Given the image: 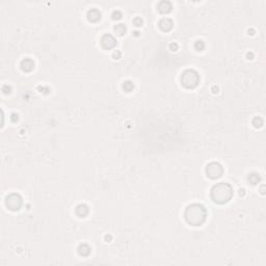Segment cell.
Returning <instances> with one entry per match:
<instances>
[{"instance_id": "16", "label": "cell", "mask_w": 266, "mask_h": 266, "mask_svg": "<svg viewBox=\"0 0 266 266\" xmlns=\"http://www.w3.org/2000/svg\"><path fill=\"white\" fill-rule=\"evenodd\" d=\"M253 125L255 128L262 127V125H263V120H262L260 117H256L255 119L253 120Z\"/></svg>"}, {"instance_id": "8", "label": "cell", "mask_w": 266, "mask_h": 266, "mask_svg": "<svg viewBox=\"0 0 266 266\" xmlns=\"http://www.w3.org/2000/svg\"><path fill=\"white\" fill-rule=\"evenodd\" d=\"M21 69L24 72H31L35 68V61L30 58H25L21 61Z\"/></svg>"}, {"instance_id": "22", "label": "cell", "mask_w": 266, "mask_h": 266, "mask_svg": "<svg viewBox=\"0 0 266 266\" xmlns=\"http://www.w3.org/2000/svg\"><path fill=\"white\" fill-rule=\"evenodd\" d=\"M171 49H172V51H177L178 50V45L177 44H171Z\"/></svg>"}, {"instance_id": "17", "label": "cell", "mask_w": 266, "mask_h": 266, "mask_svg": "<svg viewBox=\"0 0 266 266\" xmlns=\"http://www.w3.org/2000/svg\"><path fill=\"white\" fill-rule=\"evenodd\" d=\"M195 50H198V51H202V50L205 48V44H204L203 41H201V40H200V41L195 42Z\"/></svg>"}, {"instance_id": "4", "label": "cell", "mask_w": 266, "mask_h": 266, "mask_svg": "<svg viewBox=\"0 0 266 266\" xmlns=\"http://www.w3.org/2000/svg\"><path fill=\"white\" fill-rule=\"evenodd\" d=\"M22 204H23V200L21 195L18 193H12L5 200V205L12 211H18L22 207Z\"/></svg>"}, {"instance_id": "13", "label": "cell", "mask_w": 266, "mask_h": 266, "mask_svg": "<svg viewBox=\"0 0 266 266\" xmlns=\"http://www.w3.org/2000/svg\"><path fill=\"white\" fill-rule=\"evenodd\" d=\"M126 26L124 24H118V25L115 26V31L118 33L119 35H124L126 33Z\"/></svg>"}, {"instance_id": "15", "label": "cell", "mask_w": 266, "mask_h": 266, "mask_svg": "<svg viewBox=\"0 0 266 266\" xmlns=\"http://www.w3.org/2000/svg\"><path fill=\"white\" fill-rule=\"evenodd\" d=\"M133 89H134V84L131 81H125L123 83V89L126 93H130V92L133 91Z\"/></svg>"}, {"instance_id": "14", "label": "cell", "mask_w": 266, "mask_h": 266, "mask_svg": "<svg viewBox=\"0 0 266 266\" xmlns=\"http://www.w3.org/2000/svg\"><path fill=\"white\" fill-rule=\"evenodd\" d=\"M260 180H261L260 176L258 175V174H256V173H253V174H251V175L249 176V181L251 182L252 184H254V185L259 183Z\"/></svg>"}, {"instance_id": "1", "label": "cell", "mask_w": 266, "mask_h": 266, "mask_svg": "<svg viewBox=\"0 0 266 266\" xmlns=\"http://www.w3.org/2000/svg\"><path fill=\"white\" fill-rule=\"evenodd\" d=\"M186 221L191 226H201L206 221L207 211L201 204H191L186 208L184 213Z\"/></svg>"}, {"instance_id": "26", "label": "cell", "mask_w": 266, "mask_h": 266, "mask_svg": "<svg viewBox=\"0 0 266 266\" xmlns=\"http://www.w3.org/2000/svg\"><path fill=\"white\" fill-rule=\"evenodd\" d=\"M247 57H253V54H252V53H249V54H247Z\"/></svg>"}, {"instance_id": "18", "label": "cell", "mask_w": 266, "mask_h": 266, "mask_svg": "<svg viewBox=\"0 0 266 266\" xmlns=\"http://www.w3.org/2000/svg\"><path fill=\"white\" fill-rule=\"evenodd\" d=\"M122 18V13L119 11H115L112 13V19L113 20H120Z\"/></svg>"}, {"instance_id": "12", "label": "cell", "mask_w": 266, "mask_h": 266, "mask_svg": "<svg viewBox=\"0 0 266 266\" xmlns=\"http://www.w3.org/2000/svg\"><path fill=\"white\" fill-rule=\"evenodd\" d=\"M78 253H79L80 256L87 257V256H89V254H91V247H89V244H85V243L80 244L79 247H78Z\"/></svg>"}, {"instance_id": "20", "label": "cell", "mask_w": 266, "mask_h": 266, "mask_svg": "<svg viewBox=\"0 0 266 266\" xmlns=\"http://www.w3.org/2000/svg\"><path fill=\"white\" fill-rule=\"evenodd\" d=\"M2 92L4 94H9L11 93V87L9 85H3L2 87Z\"/></svg>"}, {"instance_id": "6", "label": "cell", "mask_w": 266, "mask_h": 266, "mask_svg": "<svg viewBox=\"0 0 266 266\" xmlns=\"http://www.w3.org/2000/svg\"><path fill=\"white\" fill-rule=\"evenodd\" d=\"M101 45L104 49L106 50H109V49H112L117 46V41L115 39L112 37L111 35H104L101 39Z\"/></svg>"}, {"instance_id": "3", "label": "cell", "mask_w": 266, "mask_h": 266, "mask_svg": "<svg viewBox=\"0 0 266 266\" xmlns=\"http://www.w3.org/2000/svg\"><path fill=\"white\" fill-rule=\"evenodd\" d=\"M200 82V75L195 70H186L182 73L181 83L186 89H195Z\"/></svg>"}, {"instance_id": "2", "label": "cell", "mask_w": 266, "mask_h": 266, "mask_svg": "<svg viewBox=\"0 0 266 266\" xmlns=\"http://www.w3.org/2000/svg\"><path fill=\"white\" fill-rule=\"evenodd\" d=\"M233 188L228 183H217L211 189L212 200L217 204H226L233 197Z\"/></svg>"}, {"instance_id": "7", "label": "cell", "mask_w": 266, "mask_h": 266, "mask_svg": "<svg viewBox=\"0 0 266 266\" xmlns=\"http://www.w3.org/2000/svg\"><path fill=\"white\" fill-rule=\"evenodd\" d=\"M157 9L159 13L161 14H169L173 9V4L169 1H160L157 4Z\"/></svg>"}, {"instance_id": "21", "label": "cell", "mask_w": 266, "mask_h": 266, "mask_svg": "<svg viewBox=\"0 0 266 266\" xmlns=\"http://www.w3.org/2000/svg\"><path fill=\"white\" fill-rule=\"evenodd\" d=\"M120 57H121V52L115 51V53H113V58H115V59H119Z\"/></svg>"}, {"instance_id": "5", "label": "cell", "mask_w": 266, "mask_h": 266, "mask_svg": "<svg viewBox=\"0 0 266 266\" xmlns=\"http://www.w3.org/2000/svg\"><path fill=\"white\" fill-rule=\"evenodd\" d=\"M223 173V169L221 164H219L218 162H211L206 167V174L211 179H217V178L221 177Z\"/></svg>"}, {"instance_id": "9", "label": "cell", "mask_w": 266, "mask_h": 266, "mask_svg": "<svg viewBox=\"0 0 266 266\" xmlns=\"http://www.w3.org/2000/svg\"><path fill=\"white\" fill-rule=\"evenodd\" d=\"M87 19L92 23H96V22H98L101 19V13L96 9H89V13H87Z\"/></svg>"}, {"instance_id": "25", "label": "cell", "mask_w": 266, "mask_h": 266, "mask_svg": "<svg viewBox=\"0 0 266 266\" xmlns=\"http://www.w3.org/2000/svg\"><path fill=\"white\" fill-rule=\"evenodd\" d=\"M239 195H244V190H243V189H240V190H239Z\"/></svg>"}, {"instance_id": "23", "label": "cell", "mask_w": 266, "mask_h": 266, "mask_svg": "<svg viewBox=\"0 0 266 266\" xmlns=\"http://www.w3.org/2000/svg\"><path fill=\"white\" fill-rule=\"evenodd\" d=\"M18 119H19V118H18V115H16V113H13V115H12L11 120H12V121H13V122L18 121Z\"/></svg>"}, {"instance_id": "11", "label": "cell", "mask_w": 266, "mask_h": 266, "mask_svg": "<svg viewBox=\"0 0 266 266\" xmlns=\"http://www.w3.org/2000/svg\"><path fill=\"white\" fill-rule=\"evenodd\" d=\"M76 214L78 215L79 217H85L87 214H89V207H87V205H84V204H81V205L77 206V208H76Z\"/></svg>"}, {"instance_id": "24", "label": "cell", "mask_w": 266, "mask_h": 266, "mask_svg": "<svg viewBox=\"0 0 266 266\" xmlns=\"http://www.w3.org/2000/svg\"><path fill=\"white\" fill-rule=\"evenodd\" d=\"M110 239H111V236H108V235H106V236H105V240H106V241H109V240H110Z\"/></svg>"}, {"instance_id": "10", "label": "cell", "mask_w": 266, "mask_h": 266, "mask_svg": "<svg viewBox=\"0 0 266 266\" xmlns=\"http://www.w3.org/2000/svg\"><path fill=\"white\" fill-rule=\"evenodd\" d=\"M173 26H174L173 21L171 19H169V18H164V19L160 20V22H159V27L163 31H169L173 28Z\"/></svg>"}, {"instance_id": "19", "label": "cell", "mask_w": 266, "mask_h": 266, "mask_svg": "<svg viewBox=\"0 0 266 266\" xmlns=\"http://www.w3.org/2000/svg\"><path fill=\"white\" fill-rule=\"evenodd\" d=\"M133 24H134L135 26H137V27H139V26L143 25V19L141 18H135L134 20H133Z\"/></svg>"}]
</instances>
